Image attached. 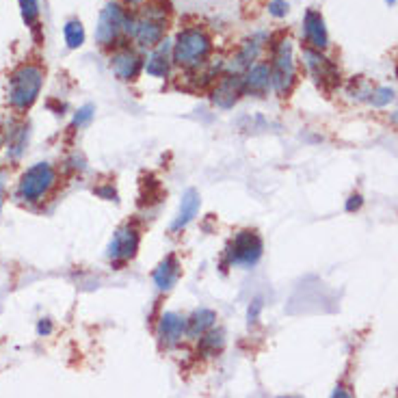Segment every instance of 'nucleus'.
<instances>
[{
  "label": "nucleus",
  "mask_w": 398,
  "mask_h": 398,
  "mask_svg": "<svg viewBox=\"0 0 398 398\" xmlns=\"http://www.w3.org/2000/svg\"><path fill=\"white\" fill-rule=\"evenodd\" d=\"M212 54V37L201 26H187L178 30L175 39L171 42V61L185 72L201 70Z\"/></svg>",
  "instance_id": "obj_1"
},
{
  "label": "nucleus",
  "mask_w": 398,
  "mask_h": 398,
  "mask_svg": "<svg viewBox=\"0 0 398 398\" xmlns=\"http://www.w3.org/2000/svg\"><path fill=\"white\" fill-rule=\"evenodd\" d=\"M58 185V171L52 163H35L30 165L15 185V199L26 206L44 204Z\"/></svg>",
  "instance_id": "obj_2"
},
{
  "label": "nucleus",
  "mask_w": 398,
  "mask_h": 398,
  "mask_svg": "<svg viewBox=\"0 0 398 398\" xmlns=\"http://www.w3.org/2000/svg\"><path fill=\"white\" fill-rule=\"evenodd\" d=\"M44 87V70L35 63H22L15 68L9 76V89H7V100L9 106L15 113L30 111L42 94Z\"/></svg>",
  "instance_id": "obj_3"
},
{
  "label": "nucleus",
  "mask_w": 398,
  "mask_h": 398,
  "mask_svg": "<svg viewBox=\"0 0 398 398\" xmlns=\"http://www.w3.org/2000/svg\"><path fill=\"white\" fill-rule=\"evenodd\" d=\"M270 80L273 91L280 98H288L297 82V66H294V48L290 39L273 42L270 46Z\"/></svg>",
  "instance_id": "obj_4"
},
{
  "label": "nucleus",
  "mask_w": 398,
  "mask_h": 398,
  "mask_svg": "<svg viewBox=\"0 0 398 398\" xmlns=\"http://www.w3.org/2000/svg\"><path fill=\"white\" fill-rule=\"evenodd\" d=\"M167 33V7L161 5V0L145 5L137 13L135 24V44L139 48H151L154 50L161 42H165Z\"/></svg>",
  "instance_id": "obj_5"
},
{
  "label": "nucleus",
  "mask_w": 398,
  "mask_h": 398,
  "mask_svg": "<svg viewBox=\"0 0 398 398\" xmlns=\"http://www.w3.org/2000/svg\"><path fill=\"white\" fill-rule=\"evenodd\" d=\"M264 256V240L256 230H240L234 234V238L228 242L223 251V264L221 266H242L251 268L256 266Z\"/></svg>",
  "instance_id": "obj_6"
},
{
  "label": "nucleus",
  "mask_w": 398,
  "mask_h": 398,
  "mask_svg": "<svg viewBox=\"0 0 398 398\" xmlns=\"http://www.w3.org/2000/svg\"><path fill=\"white\" fill-rule=\"evenodd\" d=\"M128 13L130 11H126L119 3H115V0L106 3V7L100 11V20L96 26V42L104 48L119 44V37H126Z\"/></svg>",
  "instance_id": "obj_7"
},
{
  "label": "nucleus",
  "mask_w": 398,
  "mask_h": 398,
  "mask_svg": "<svg viewBox=\"0 0 398 398\" xmlns=\"http://www.w3.org/2000/svg\"><path fill=\"white\" fill-rule=\"evenodd\" d=\"M139 244H141L139 228L135 223H124L113 234L111 242L106 244V260L117 266H124L130 260H135V256L139 251Z\"/></svg>",
  "instance_id": "obj_8"
},
{
  "label": "nucleus",
  "mask_w": 398,
  "mask_h": 398,
  "mask_svg": "<svg viewBox=\"0 0 398 398\" xmlns=\"http://www.w3.org/2000/svg\"><path fill=\"white\" fill-rule=\"evenodd\" d=\"M303 63L308 68L310 76L314 78V82L327 91L335 89L340 85V70L333 63L329 56H325L321 50L314 48H303Z\"/></svg>",
  "instance_id": "obj_9"
},
{
  "label": "nucleus",
  "mask_w": 398,
  "mask_h": 398,
  "mask_svg": "<svg viewBox=\"0 0 398 398\" xmlns=\"http://www.w3.org/2000/svg\"><path fill=\"white\" fill-rule=\"evenodd\" d=\"M145 68V58L139 54V50L130 48V46H119L113 56H111V70L115 74L117 80L121 82H132L139 78V74Z\"/></svg>",
  "instance_id": "obj_10"
},
{
  "label": "nucleus",
  "mask_w": 398,
  "mask_h": 398,
  "mask_svg": "<svg viewBox=\"0 0 398 398\" xmlns=\"http://www.w3.org/2000/svg\"><path fill=\"white\" fill-rule=\"evenodd\" d=\"M268 39H270L268 33H254L251 37L244 39L240 44V48L236 50L228 72L230 74H244L251 66H256L262 50H264V46L268 44Z\"/></svg>",
  "instance_id": "obj_11"
},
{
  "label": "nucleus",
  "mask_w": 398,
  "mask_h": 398,
  "mask_svg": "<svg viewBox=\"0 0 398 398\" xmlns=\"http://www.w3.org/2000/svg\"><path fill=\"white\" fill-rule=\"evenodd\" d=\"M242 98V74H230L225 72L217 82L212 85L210 100L214 106L223 111L234 108V104Z\"/></svg>",
  "instance_id": "obj_12"
},
{
  "label": "nucleus",
  "mask_w": 398,
  "mask_h": 398,
  "mask_svg": "<svg viewBox=\"0 0 398 398\" xmlns=\"http://www.w3.org/2000/svg\"><path fill=\"white\" fill-rule=\"evenodd\" d=\"M273 89L270 80V66L266 61H258L247 72L242 74V96H254V98H264Z\"/></svg>",
  "instance_id": "obj_13"
},
{
  "label": "nucleus",
  "mask_w": 398,
  "mask_h": 398,
  "mask_svg": "<svg viewBox=\"0 0 398 398\" xmlns=\"http://www.w3.org/2000/svg\"><path fill=\"white\" fill-rule=\"evenodd\" d=\"M303 39L308 48L314 50H325L329 46V33L325 26V18L316 9H305L303 13Z\"/></svg>",
  "instance_id": "obj_14"
},
{
  "label": "nucleus",
  "mask_w": 398,
  "mask_h": 398,
  "mask_svg": "<svg viewBox=\"0 0 398 398\" xmlns=\"http://www.w3.org/2000/svg\"><path fill=\"white\" fill-rule=\"evenodd\" d=\"M156 335L165 349L178 347L182 340L187 338V318L180 316L178 312H165L158 321Z\"/></svg>",
  "instance_id": "obj_15"
},
{
  "label": "nucleus",
  "mask_w": 398,
  "mask_h": 398,
  "mask_svg": "<svg viewBox=\"0 0 398 398\" xmlns=\"http://www.w3.org/2000/svg\"><path fill=\"white\" fill-rule=\"evenodd\" d=\"M180 275H182V264L175 254H169L158 262V266L154 268V273H151V280H154V284L161 292H169L180 282Z\"/></svg>",
  "instance_id": "obj_16"
},
{
  "label": "nucleus",
  "mask_w": 398,
  "mask_h": 398,
  "mask_svg": "<svg viewBox=\"0 0 398 398\" xmlns=\"http://www.w3.org/2000/svg\"><path fill=\"white\" fill-rule=\"evenodd\" d=\"M171 66H173V61H171V42H161L154 50L149 52V56L145 58V72L147 76L151 78H167L169 72H171Z\"/></svg>",
  "instance_id": "obj_17"
},
{
  "label": "nucleus",
  "mask_w": 398,
  "mask_h": 398,
  "mask_svg": "<svg viewBox=\"0 0 398 398\" xmlns=\"http://www.w3.org/2000/svg\"><path fill=\"white\" fill-rule=\"evenodd\" d=\"M201 208V197L195 189H189L185 195H182V201H180V210L175 214V219L171 221V232H182L185 230L195 217H197V212Z\"/></svg>",
  "instance_id": "obj_18"
},
{
  "label": "nucleus",
  "mask_w": 398,
  "mask_h": 398,
  "mask_svg": "<svg viewBox=\"0 0 398 398\" xmlns=\"http://www.w3.org/2000/svg\"><path fill=\"white\" fill-rule=\"evenodd\" d=\"M214 325H217V312L210 310V308H199L187 318V335L193 340H197L206 331H210Z\"/></svg>",
  "instance_id": "obj_19"
},
{
  "label": "nucleus",
  "mask_w": 398,
  "mask_h": 398,
  "mask_svg": "<svg viewBox=\"0 0 398 398\" xmlns=\"http://www.w3.org/2000/svg\"><path fill=\"white\" fill-rule=\"evenodd\" d=\"M225 349V331L221 327H212L201 338H197V353L204 357H214Z\"/></svg>",
  "instance_id": "obj_20"
},
{
  "label": "nucleus",
  "mask_w": 398,
  "mask_h": 398,
  "mask_svg": "<svg viewBox=\"0 0 398 398\" xmlns=\"http://www.w3.org/2000/svg\"><path fill=\"white\" fill-rule=\"evenodd\" d=\"M28 143V126L18 124L9 135H7V158L9 161H20L24 154V147Z\"/></svg>",
  "instance_id": "obj_21"
},
{
  "label": "nucleus",
  "mask_w": 398,
  "mask_h": 398,
  "mask_svg": "<svg viewBox=\"0 0 398 398\" xmlns=\"http://www.w3.org/2000/svg\"><path fill=\"white\" fill-rule=\"evenodd\" d=\"M63 37H66V44H68L70 50H78L85 44L87 33H85V26L78 18H70L63 24Z\"/></svg>",
  "instance_id": "obj_22"
},
{
  "label": "nucleus",
  "mask_w": 398,
  "mask_h": 398,
  "mask_svg": "<svg viewBox=\"0 0 398 398\" xmlns=\"http://www.w3.org/2000/svg\"><path fill=\"white\" fill-rule=\"evenodd\" d=\"M20 3V13H22V20L28 28H37L39 24V0H18Z\"/></svg>",
  "instance_id": "obj_23"
},
{
  "label": "nucleus",
  "mask_w": 398,
  "mask_h": 398,
  "mask_svg": "<svg viewBox=\"0 0 398 398\" xmlns=\"http://www.w3.org/2000/svg\"><path fill=\"white\" fill-rule=\"evenodd\" d=\"M94 117H96V106H94V104H85V106H80V108L74 113V119H72V130L89 126L91 121H94Z\"/></svg>",
  "instance_id": "obj_24"
},
{
  "label": "nucleus",
  "mask_w": 398,
  "mask_h": 398,
  "mask_svg": "<svg viewBox=\"0 0 398 398\" xmlns=\"http://www.w3.org/2000/svg\"><path fill=\"white\" fill-rule=\"evenodd\" d=\"M394 89H390V87H375V91H373V98H371V104L375 106V108H385L387 104H392L394 102Z\"/></svg>",
  "instance_id": "obj_25"
},
{
  "label": "nucleus",
  "mask_w": 398,
  "mask_h": 398,
  "mask_svg": "<svg viewBox=\"0 0 398 398\" xmlns=\"http://www.w3.org/2000/svg\"><path fill=\"white\" fill-rule=\"evenodd\" d=\"M268 13L275 18V20H282L290 13V5L286 3V0H270L268 3Z\"/></svg>",
  "instance_id": "obj_26"
},
{
  "label": "nucleus",
  "mask_w": 398,
  "mask_h": 398,
  "mask_svg": "<svg viewBox=\"0 0 398 398\" xmlns=\"http://www.w3.org/2000/svg\"><path fill=\"white\" fill-rule=\"evenodd\" d=\"M260 312H262V299H254L251 305H249V310H247V323H249V327L260 321Z\"/></svg>",
  "instance_id": "obj_27"
},
{
  "label": "nucleus",
  "mask_w": 398,
  "mask_h": 398,
  "mask_svg": "<svg viewBox=\"0 0 398 398\" xmlns=\"http://www.w3.org/2000/svg\"><path fill=\"white\" fill-rule=\"evenodd\" d=\"M66 167H68L70 171H82V169H85V158L78 154V151H74L72 158L66 161Z\"/></svg>",
  "instance_id": "obj_28"
},
{
  "label": "nucleus",
  "mask_w": 398,
  "mask_h": 398,
  "mask_svg": "<svg viewBox=\"0 0 398 398\" xmlns=\"http://www.w3.org/2000/svg\"><path fill=\"white\" fill-rule=\"evenodd\" d=\"M363 206V197L359 195V193H353L349 199H347V206H344V210L347 212H357L359 208Z\"/></svg>",
  "instance_id": "obj_29"
},
{
  "label": "nucleus",
  "mask_w": 398,
  "mask_h": 398,
  "mask_svg": "<svg viewBox=\"0 0 398 398\" xmlns=\"http://www.w3.org/2000/svg\"><path fill=\"white\" fill-rule=\"evenodd\" d=\"M52 331H54V325H52L50 318H42L37 323V335H42V338H46V335H50Z\"/></svg>",
  "instance_id": "obj_30"
},
{
  "label": "nucleus",
  "mask_w": 398,
  "mask_h": 398,
  "mask_svg": "<svg viewBox=\"0 0 398 398\" xmlns=\"http://www.w3.org/2000/svg\"><path fill=\"white\" fill-rule=\"evenodd\" d=\"M96 193H98V195H100L102 199H106V201H117V193H115V189H113L111 185L96 189Z\"/></svg>",
  "instance_id": "obj_31"
},
{
  "label": "nucleus",
  "mask_w": 398,
  "mask_h": 398,
  "mask_svg": "<svg viewBox=\"0 0 398 398\" xmlns=\"http://www.w3.org/2000/svg\"><path fill=\"white\" fill-rule=\"evenodd\" d=\"M331 398H353V394L344 387V385H338L333 390V394H331Z\"/></svg>",
  "instance_id": "obj_32"
},
{
  "label": "nucleus",
  "mask_w": 398,
  "mask_h": 398,
  "mask_svg": "<svg viewBox=\"0 0 398 398\" xmlns=\"http://www.w3.org/2000/svg\"><path fill=\"white\" fill-rule=\"evenodd\" d=\"M5 191H7V185H5V173L0 171V212H3V206H5Z\"/></svg>",
  "instance_id": "obj_33"
},
{
  "label": "nucleus",
  "mask_w": 398,
  "mask_h": 398,
  "mask_svg": "<svg viewBox=\"0 0 398 398\" xmlns=\"http://www.w3.org/2000/svg\"><path fill=\"white\" fill-rule=\"evenodd\" d=\"M390 119H392V124H396V126H398V113H392V117H390Z\"/></svg>",
  "instance_id": "obj_34"
},
{
  "label": "nucleus",
  "mask_w": 398,
  "mask_h": 398,
  "mask_svg": "<svg viewBox=\"0 0 398 398\" xmlns=\"http://www.w3.org/2000/svg\"><path fill=\"white\" fill-rule=\"evenodd\" d=\"M126 3H128V5H141L143 0H126Z\"/></svg>",
  "instance_id": "obj_35"
},
{
  "label": "nucleus",
  "mask_w": 398,
  "mask_h": 398,
  "mask_svg": "<svg viewBox=\"0 0 398 398\" xmlns=\"http://www.w3.org/2000/svg\"><path fill=\"white\" fill-rule=\"evenodd\" d=\"M385 5H390V7H394V5H396V0H385Z\"/></svg>",
  "instance_id": "obj_36"
},
{
  "label": "nucleus",
  "mask_w": 398,
  "mask_h": 398,
  "mask_svg": "<svg viewBox=\"0 0 398 398\" xmlns=\"http://www.w3.org/2000/svg\"><path fill=\"white\" fill-rule=\"evenodd\" d=\"M280 398H301V396H280Z\"/></svg>",
  "instance_id": "obj_37"
}]
</instances>
